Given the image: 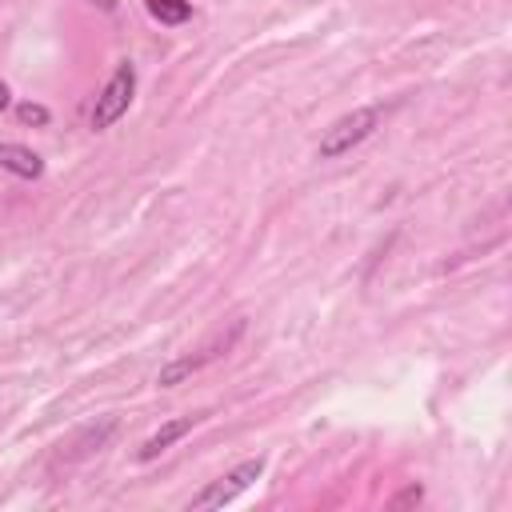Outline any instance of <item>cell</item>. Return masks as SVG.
I'll use <instances>...</instances> for the list:
<instances>
[{"mask_svg": "<svg viewBox=\"0 0 512 512\" xmlns=\"http://www.w3.org/2000/svg\"><path fill=\"white\" fill-rule=\"evenodd\" d=\"M376 124H380V108H356V112H348V116H340L324 136H320V160H336V156H344V152H352L360 140H368L372 132H376Z\"/></svg>", "mask_w": 512, "mask_h": 512, "instance_id": "cell-1", "label": "cell"}, {"mask_svg": "<svg viewBox=\"0 0 512 512\" xmlns=\"http://www.w3.org/2000/svg\"><path fill=\"white\" fill-rule=\"evenodd\" d=\"M240 332H244V320H236L228 332H216L204 348H196V352H188V356H180V360H172V364H164L160 368V376H156V384L160 388H172V384H180V380H188V376H196L204 364H212V360H220L236 340H240Z\"/></svg>", "mask_w": 512, "mask_h": 512, "instance_id": "cell-2", "label": "cell"}, {"mask_svg": "<svg viewBox=\"0 0 512 512\" xmlns=\"http://www.w3.org/2000/svg\"><path fill=\"white\" fill-rule=\"evenodd\" d=\"M132 92H136V68H132V64H120V68L112 72V80L100 88L96 104H92V116H88L92 128L100 132V128H108V124H116V120L128 112Z\"/></svg>", "mask_w": 512, "mask_h": 512, "instance_id": "cell-3", "label": "cell"}, {"mask_svg": "<svg viewBox=\"0 0 512 512\" xmlns=\"http://www.w3.org/2000/svg\"><path fill=\"white\" fill-rule=\"evenodd\" d=\"M260 472H264V460L256 456V460H244V464H236L228 476H220V480H212L204 492H196L192 500H188V508H196V512H204V508H224V504H232L244 488H252V480H260Z\"/></svg>", "mask_w": 512, "mask_h": 512, "instance_id": "cell-4", "label": "cell"}, {"mask_svg": "<svg viewBox=\"0 0 512 512\" xmlns=\"http://www.w3.org/2000/svg\"><path fill=\"white\" fill-rule=\"evenodd\" d=\"M0 168L20 176V180H36L44 172L40 156L32 148H24V144H12V140H0Z\"/></svg>", "mask_w": 512, "mask_h": 512, "instance_id": "cell-5", "label": "cell"}, {"mask_svg": "<svg viewBox=\"0 0 512 512\" xmlns=\"http://www.w3.org/2000/svg\"><path fill=\"white\" fill-rule=\"evenodd\" d=\"M196 420H200V416H180V420H168L164 428H156V432H152V436L140 444V452H136V456H140V460H156V456H160L168 444H176L184 432H192V424H196Z\"/></svg>", "mask_w": 512, "mask_h": 512, "instance_id": "cell-6", "label": "cell"}, {"mask_svg": "<svg viewBox=\"0 0 512 512\" xmlns=\"http://www.w3.org/2000/svg\"><path fill=\"white\" fill-rule=\"evenodd\" d=\"M116 432V420H100V424H92L88 432H80L72 444H68V452H64V460L72 464V460H84V456H92V452H100L104 448V440Z\"/></svg>", "mask_w": 512, "mask_h": 512, "instance_id": "cell-7", "label": "cell"}, {"mask_svg": "<svg viewBox=\"0 0 512 512\" xmlns=\"http://www.w3.org/2000/svg\"><path fill=\"white\" fill-rule=\"evenodd\" d=\"M148 12L160 20V24H184L192 16V4L188 0H144Z\"/></svg>", "mask_w": 512, "mask_h": 512, "instance_id": "cell-8", "label": "cell"}, {"mask_svg": "<svg viewBox=\"0 0 512 512\" xmlns=\"http://www.w3.org/2000/svg\"><path fill=\"white\" fill-rule=\"evenodd\" d=\"M16 116H20L24 124H48V108H40V104H20Z\"/></svg>", "mask_w": 512, "mask_h": 512, "instance_id": "cell-9", "label": "cell"}, {"mask_svg": "<svg viewBox=\"0 0 512 512\" xmlns=\"http://www.w3.org/2000/svg\"><path fill=\"white\" fill-rule=\"evenodd\" d=\"M420 496H424V492L412 484V488H404L400 496H392V508H408V504H420Z\"/></svg>", "mask_w": 512, "mask_h": 512, "instance_id": "cell-10", "label": "cell"}, {"mask_svg": "<svg viewBox=\"0 0 512 512\" xmlns=\"http://www.w3.org/2000/svg\"><path fill=\"white\" fill-rule=\"evenodd\" d=\"M88 4H96V8H104V12H112V8H116V0H88Z\"/></svg>", "mask_w": 512, "mask_h": 512, "instance_id": "cell-11", "label": "cell"}, {"mask_svg": "<svg viewBox=\"0 0 512 512\" xmlns=\"http://www.w3.org/2000/svg\"><path fill=\"white\" fill-rule=\"evenodd\" d=\"M0 108H8V84L0 80Z\"/></svg>", "mask_w": 512, "mask_h": 512, "instance_id": "cell-12", "label": "cell"}]
</instances>
